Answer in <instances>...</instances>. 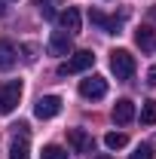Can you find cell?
<instances>
[{
  "mask_svg": "<svg viewBox=\"0 0 156 159\" xmlns=\"http://www.w3.org/2000/svg\"><path fill=\"white\" fill-rule=\"evenodd\" d=\"M104 144H107L110 150H119V147H126V144H129V138H126L122 132H110V135H104Z\"/></svg>",
  "mask_w": 156,
  "mask_h": 159,
  "instance_id": "obj_15",
  "label": "cell"
},
{
  "mask_svg": "<svg viewBox=\"0 0 156 159\" xmlns=\"http://www.w3.org/2000/svg\"><path fill=\"white\" fill-rule=\"evenodd\" d=\"M58 25H61V31H64V34H71V37L80 34V12L74 9V6H67V9L58 16Z\"/></svg>",
  "mask_w": 156,
  "mask_h": 159,
  "instance_id": "obj_10",
  "label": "cell"
},
{
  "mask_svg": "<svg viewBox=\"0 0 156 159\" xmlns=\"http://www.w3.org/2000/svg\"><path fill=\"white\" fill-rule=\"evenodd\" d=\"M16 58H19V49H16V43L0 37V67H3V70H6V67H12V64H16Z\"/></svg>",
  "mask_w": 156,
  "mask_h": 159,
  "instance_id": "obj_11",
  "label": "cell"
},
{
  "mask_svg": "<svg viewBox=\"0 0 156 159\" xmlns=\"http://www.w3.org/2000/svg\"><path fill=\"white\" fill-rule=\"evenodd\" d=\"M147 83H150V86H156V64L147 70Z\"/></svg>",
  "mask_w": 156,
  "mask_h": 159,
  "instance_id": "obj_20",
  "label": "cell"
},
{
  "mask_svg": "<svg viewBox=\"0 0 156 159\" xmlns=\"http://www.w3.org/2000/svg\"><path fill=\"white\" fill-rule=\"evenodd\" d=\"M67 141H71V147L77 153H89L92 150V138H89L86 129H67Z\"/></svg>",
  "mask_w": 156,
  "mask_h": 159,
  "instance_id": "obj_9",
  "label": "cell"
},
{
  "mask_svg": "<svg viewBox=\"0 0 156 159\" xmlns=\"http://www.w3.org/2000/svg\"><path fill=\"white\" fill-rule=\"evenodd\" d=\"M141 122H144V125H153L156 122V101L153 98L144 101V107H141Z\"/></svg>",
  "mask_w": 156,
  "mask_h": 159,
  "instance_id": "obj_14",
  "label": "cell"
},
{
  "mask_svg": "<svg viewBox=\"0 0 156 159\" xmlns=\"http://www.w3.org/2000/svg\"><path fill=\"white\" fill-rule=\"evenodd\" d=\"M129 159H153V150L144 144V147H138V150H135V153H132Z\"/></svg>",
  "mask_w": 156,
  "mask_h": 159,
  "instance_id": "obj_18",
  "label": "cell"
},
{
  "mask_svg": "<svg viewBox=\"0 0 156 159\" xmlns=\"http://www.w3.org/2000/svg\"><path fill=\"white\" fill-rule=\"evenodd\" d=\"M95 64V55L89 52V49H83V52H74L71 58L64 61L58 67V77H67V74H83V70H89Z\"/></svg>",
  "mask_w": 156,
  "mask_h": 159,
  "instance_id": "obj_3",
  "label": "cell"
},
{
  "mask_svg": "<svg viewBox=\"0 0 156 159\" xmlns=\"http://www.w3.org/2000/svg\"><path fill=\"white\" fill-rule=\"evenodd\" d=\"M34 113H37L40 119H52L61 113V98L58 95H43V98L37 101V107H34Z\"/></svg>",
  "mask_w": 156,
  "mask_h": 159,
  "instance_id": "obj_5",
  "label": "cell"
},
{
  "mask_svg": "<svg viewBox=\"0 0 156 159\" xmlns=\"http://www.w3.org/2000/svg\"><path fill=\"white\" fill-rule=\"evenodd\" d=\"M21 92H25L21 80L3 83V86H0V113H12V110L19 107V101H21Z\"/></svg>",
  "mask_w": 156,
  "mask_h": 159,
  "instance_id": "obj_2",
  "label": "cell"
},
{
  "mask_svg": "<svg viewBox=\"0 0 156 159\" xmlns=\"http://www.w3.org/2000/svg\"><path fill=\"white\" fill-rule=\"evenodd\" d=\"M135 43L141 49H153V28H147V25H141L135 31Z\"/></svg>",
  "mask_w": 156,
  "mask_h": 159,
  "instance_id": "obj_13",
  "label": "cell"
},
{
  "mask_svg": "<svg viewBox=\"0 0 156 159\" xmlns=\"http://www.w3.org/2000/svg\"><path fill=\"white\" fill-rule=\"evenodd\" d=\"M135 55L129 52V49H113L110 52V70L117 74V80H132L135 74Z\"/></svg>",
  "mask_w": 156,
  "mask_h": 159,
  "instance_id": "obj_1",
  "label": "cell"
},
{
  "mask_svg": "<svg viewBox=\"0 0 156 159\" xmlns=\"http://www.w3.org/2000/svg\"><path fill=\"white\" fill-rule=\"evenodd\" d=\"M89 19L95 21L98 28H101V31H104V34H117L119 31V25H122V19H126V16H104V12H98V9H92V12H89Z\"/></svg>",
  "mask_w": 156,
  "mask_h": 159,
  "instance_id": "obj_6",
  "label": "cell"
},
{
  "mask_svg": "<svg viewBox=\"0 0 156 159\" xmlns=\"http://www.w3.org/2000/svg\"><path fill=\"white\" fill-rule=\"evenodd\" d=\"M0 16H6V9H3V3H0Z\"/></svg>",
  "mask_w": 156,
  "mask_h": 159,
  "instance_id": "obj_21",
  "label": "cell"
},
{
  "mask_svg": "<svg viewBox=\"0 0 156 159\" xmlns=\"http://www.w3.org/2000/svg\"><path fill=\"white\" fill-rule=\"evenodd\" d=\"M9 159H31V147H28V138H12V147H9Z\"/></svg>",
  "mask_w": 156,
  "mask_h": 159,
  "instance_id": "obj_12",
  "label": "cell"
},
{
  "mask_svg": "<svg viewBox=\"0 0 156 159\" xmlns=\"http://www.w3.org/2000/svg\"><path fill=\"white\" fill-rule=\"evenodd\" d=\"M55 6H58V0H37V9L46 16V19H52V16H55Z\"/></svg>",
  "mask_w": 156,
  "mask_h": 159,
  "instance_id": "obj_17",
  "label": "cell"
},
{
  "mask_svg": "<svg viewBox=\"0 0 156 159\" xmlns=\"http://www.w3.org/2000/svg\"><path fill=\"white\" fill-rule=\"evenodd\" d=\"M80 95L89 98V101L104 98V95H107V80H104V77H86V80H80Z\"/></svg>",
  "mask_w": 156,
  "mask_h": 159,
  "instance_id": "obj_4",
  "label": "cell"
},
{
  "mask_svg": "<svg viewBox=\"0 0 156 159\" xmlns=\"http://www.w3.org/2000/svg\"><path fill=\"white\" fill-rule=\"evenodd\" d=\"M110 116H113V122H117V125L132 122V119H135V104H132L129 98H119L117 104H113V113H110Z\"/></svg>",
  "mask_w": 156,
  "mask_h": 159,
  "instance_id": "obj_7",
  "label": "cell"
},
{
  "mask_svg": "<svg viewBox=\"0 0 156 159\" xmlns=\"http://www.w3.org/2000/svg\"><path fill=\"white\" fill-rule=\"evenodd\" d=\"M40 159H67V150H61L58 144H49V147H43Z\"/></svg>",
  "mask_w": 156,
  "mask_h": 159,
  "instance_id": "obj_16",
  "label": "cell"
},
{
  "mask_svg": "<svg viewBox=\"0 0 156 159\" xmlns=\"http://www.w3.org/2000/svg\"><path fill=\"white\" fill-rule=\"evenodd\" d=\"M98 159H113V156H98Z\"/></svg>",
  "mask_w": 156,
  "mask_h": 159,
  "instance_id": "obj_22",
  "label": "cell"
},
{
  "mask_svg": "<svg viewBox=\"0 0 156 159\" xmlns=\"http://www.w3.org/2000/svg\"><path fill=\"white\" fill-rule=\"evenodd\" d=\"M12 135H16V138H28V122H19V125H12Z\"/></svg>",
  "mask_w": 156,
  "mask_h": 159,
  "instance_id": "obj_19",
  "label": "cell"
},
{
  "mask_svg": "<svg viewBox=\"0 0 156 159\" xmlns=\"http://www.w3.org/2000/svg\"><path fill=\"white\" fill-rule=\"evenodd\" d=\"M71 34H64V31H52V37H49V52L52 55H71Z\"/></svg>",
  "mask_w": 156,
  "mask_h": 159,
  "instance_id": "obj_8",
  "label": "cell"
}]
</instances>
